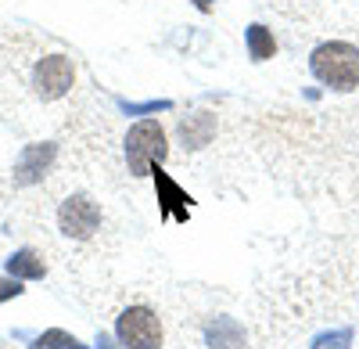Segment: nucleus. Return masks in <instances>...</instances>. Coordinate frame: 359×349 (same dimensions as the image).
Instances as JSON below:
<instances>
[{"mask_svg": "<svg viewBox=\"0 0 359 349\" xmlns=\"http://www.w3.org/2000/svg\"><path fill=\"white\" fill-rule=\"evenodd\" d=\"M309 72L331 86V91H355L359 86V47L345 44V40H331V44H320L309 54Z\"/></svg>", "mask_w": 359, "mask_h": 349, "instance_id": "1", "label": "nucleus"}, {"mask_svg": "<svg viewBox=\"0 0 359 349\" xmlns=\"http://www.w3.org/2000/svg\"><path fill=\"white\" fill-rule=\"evenodd\" d=\"M165 155H169L165 130L155 119H140L137 126H130V133H126V166H130L133 177H147L155 166H162Z\"/></svg>", "mask_w": 359, "mask_h": 349, "instance_id": "2", "label": "nucleus"}, {"mask_svg": "<svg viewBox=\"0 0 359 349\" xmlns=\"http://www.w3.org/2000/svg\"><path fill=\"white\" fill-rule=\"evenodd\" d=\"M115 335L126 349H158L162 345V321L155 310L147 306H130L118 313L115 321Z\"/></svg>", "mask_w": 359, "mask_h": 349, "instance_id": "3", "label": "nucleus"}, {"mask_svg": "<svg viewBox=\"0 0 359 349\" xmlns=\"http://www.w3.org/2000/svg\"><path fill=\"white\" fill-rule=\"evenodd\" d=\"M57 227H62V235L76 238V242H86L94 238L101 230V209L94 198L86 195H72L62 202V209H57Z\"/></svg>", "mask_w": 359, "mask_h": 349, "instance_id": "4", "label": "nucleus"}, {"mask_svg": "<svg viewBox=\"0 0 359 349\" xmlns=\"http://www.w3.org/2000/svg\"><path fill=\"white\" fill-rule=\"evenodd\" d=\"M72 83H76V69L65 54H47L36 62L33 69V91L43 98V101H57V98H65L72 91Z\"/></svg>", "mask_w": 359, "mask_h": 349, "instance_id": "5", "label": "nucleus"}, {"mask_svg": "<svg viewBox=\"0 0 359 349\" xmlns=\"http://www.w3.org/2000/svg\"><path fill=\"white\" fill-rule=\"evenodd\" d=\"M151 177H155V191H158V213H162V220L187 223V216H191V195L180 187L169 173H162L158 166L151 169Z\"/></svg>", "mask_w": 359, "mask_h": 349, "instance_id": "6", "label": "nucleus"}, {"mask_svg": "<svg viewBox=\"0 0 359 349\" xmlns=\"http://www.w3.org/2000/svg\"><path fill=\"white\" fill-rule=\"evenodd\" d=\"M50 159H54V144H29V148L22 152V159H18V184H36L40 177H43V169L50 166Z\"/></svg>", "mask_w": 359, "mask_h": 349, "instance_id": "7", "label": "nucleus"}, {"mask_svg": "<svg viewBox=\"0 0 359 349\" xmlns=\"http://www.w3.org/2000/svg\"><path fill=\"white\" fill-rule=\"evenodd\" d=\"M205 342L212 349H245V328L233 317H212L205 324Z\"/></svg>", "mask_w": 359, "mask_h": 349, "instance_id": "8", "label": "nucleus"}, {"mask_svg": "<svg viewBox=\"0 0 359 349\" xmlns=\"http://www.w3.org/2000/svg\"><path fill=\"white\" fill-rule=\"evenodd\" d=\"M212 133H216V115H208V112H194L187 119H180V140H184V148H191V152L205 148V144L212 140Z\"/></svg>", "mask_w": 359, "mask_h": 349, "instance_id": "9", "label": "nucleus"}, {"mask_svg": "<svg viewBox=\"0 0 359 349\" xmlns=\"http://www.w3.org/2000/svg\"><path fill=\"white\" fill-rule=\"evenodd\" d=\"M8 274L18 277V281H40L47 274V263H43V256L33 252V249H18L11 259H8Z\"/></svg>", "mask_w": 359, "mask_h": 349, "instance_id": "10", "label": "nucleus"}, {"mask_svg": "<svg viewBox=\"0 0 359 349\" xmlns=\"http://www.w3.org/2000/svg\"><path fill=\"white\" fill-rule=\"evenodd\" d=\"M245 40H248V54H252V62H269L273 58V51H277V40H273V33H269L266 25H248V33H245Z\"/></svg>", "mask_w": 359, "mask_h": 349, "instance_id": "11", "label": "nucleus"}, {"mask_svg": "<svg viewBox=\"0 0 359 349\" xmlns=\"http://www.w3.org/2000/svg\"><path fill=\"white\" fill-rule=\"evenodd\" d=\"M309 349H352V328H334V331H320Z\"/></svg>", "mask_w": 359, "mask_h": 349, "instance_id": "12", "label": "nucleus"}, {"mask_svg": "<svg viewBox=\"0 0 359 349\" xmlns=\"http://www.w3.org/2000/svg\"><path fill=\"white\" fill-rule=\"evenodd\" d=\"M40 345L43 349H86L79 338H72V335H65V331H43V338H40Z\"/></svg>", "mask_w": 359, "mask_h": 349, "instance_id": "13", "label": "nucleus"}, {"mask_svg": "<svg viewBox=\"0 0 359 349\" xmlns=\"http://www.w3.org/2000/svg\"><path fill=\"white\" fill-rule=\"evenodd\" d=\"M118 105H123V112H130V115H144V112H165V108H172V101H144V105L118 101Z\"/></svg>", "mask_w": 359, "mask_h": 349, "instance_id": "14", "label": "nucleus"}, {"mask_svg": "<svg viewBox=\"0 0 359 349\" xmlns=\"http://www.w3.org/2000/svg\"><path fill=\"white\" fill-rule=\"evenodd\" d=\"M25 292L22 281L18 277H0V303H8V299H18Z\"/></svg>", "mask_w": 359, "mask_h": 349, "instance_id": "15", "label": "nucleus"}, {"mask_svg": "<svg viewBox=\"0 0 359 349\" xmlns=\"http://www.w3.org/2000/svg\"><path fill=\"white\" fill-rule=\"evenodd\" d=\"M194 8L198 11H208V8H212V0H194Z\"/></svg>", "mask_w": 359, "mask_h": 349, "instance_id": "16", "label": "nucleus"}]
</instances>
